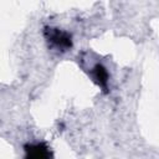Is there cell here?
Instances as JSON below:
<instances>
[{"mask_svg": "<svg viewBox=\"0 0 159 159\" xmlns=\"http://www.w3.org/2000/svg\"><path fill=\"white\" fill-rule=\"evenodd\" d=\"M43 36L50 47L65 52L72 47V36L70 32L57 29V27H45Z\"/></svg>", "mask_w": 159, "mask_h": 159, "instance_id": "1", "label": "cell"}, {"mask_svg": "<svg viewBox=\"0 0 159 159\" xmlns=\"http://www.w3.org/2000/svg\"><path fill=\"white\" fill-rule=\"evenodd\" d=\"M91 77L93 80L94 83H97L104 92L108 91V72L106 70V67L101 63H96L92 68H91Z\"/></svg>", "mask_w": 159, "mask_h": 159, "instance_id": "3", "label": "cell"}, {"mask_svg": "<svg viewBox=\"0 0 159 159\" xmlns=\"http://www.w3.org/2000/svg\"><path fill=\"white\" fill-rule=\"evenodd\" d=\"M25 159H52L53 154L51 148L43 142L27 143L24 145Z\"/></svg>", "mask_w": 159, "mask_h": 159, "instance_id": "2", "label": "cell"}]
</instances>
